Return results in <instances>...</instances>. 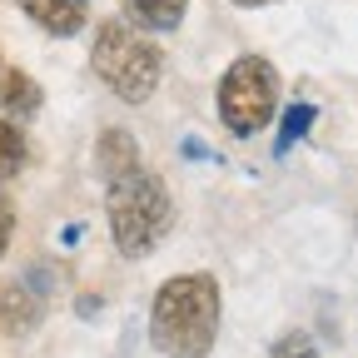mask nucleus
<instances>
[{"instance_id":"obj_1","label":"nucleus","mask_w":358,"mask_h":358,"mask_svg":"<svg viewBox=\"0 0 358 358\" xmlns=\"http://www.w3.org/2000/svg\"><path fill=\"white\" fill-rule=\"evenodd\" d=\"M150 338L164 358H204L219 338V284L214 274H179L159 284L150 308Z\"/></svg>"},{"instance_id":"obj_2","label":"nucleus","mask_w":358,"mask_h":358,"mask_svg":"<svg viewBox=\"0 0 358 358\" xmlns=\"http://www.w3.org/2000/svg\"><path fill=\"white\" fill-rule=\"evenodd\" d=\"M105 214H110V239L124 259H145L159 249V239L169 234L174 204L164 194V185L145 169H129L120 179H110L105 194Z\"/></svg>"},{"instance_id":"obj_3","label":"nucleus","mask_w":358,"mask_h":358,"mask_svg":"<svg viewBox=\"0 0 358 358\" xmlns=\"http://www.w3.org/2000/svg\"><path fill=\"white\" fill-rule=\"evenodd\" d=\"M95 75L115 90L124 105H145L159 90V50L124 20H105L95 30V50H90Z\"/></svg>"},{"instance_id":"obj_4","label":"nucleus","mask_w":358,"mask_h":358,"mask_svg":"<svg viewBox=\"0 0 358 358\" xmlns=\"http://www.w3.org/2000/svg\"><path fill=\"white\" fill-rule=\"evenodd\" d=\"M279 110V75L264 55H239L219 80V120L234 140L259 134Z\"/></svg>"},{"instance_id":"obj_5","label":"nucleus","mask_w":358,"mask_h":358,"mask_svg":"<svg viewBox=\"0 0 358 358\" xmlns=\"http://www.w3.org/2000/svg\"><path fill=\"white\" fill-rule=\"evenodd\" d=\"M20 10L45 30V35H80L85 30V10L90 0H20Z\"/></svg>"},{"instance_id":"obj_6","label":"nucleus","mask_w":358,"mask_h":358,"mask_svg":"<svg viewBox=\"0 0 358 358\" xmlns=\"http://www.w3.org/2000/svg\"><path fill=\"white\" fill-rule=\"evenodd\" d=\"M40 85L25 75V70H15V65H0V105H6L10 115H35L40 110Z\"/></svg>"},{"instance_id":"obj_7","label":"nucleus","mask_w":358,"mask_h":358,"mask_svg":"<svg viewBox=\"0 0 358 358\" xmlns=\"http://www.w3.org/2000/svg\"><path fill=\"white\" fill-rule=\"evenodd\" d=\"M189 0H124V15L145 30H179Z\"/></svg>"},{"instance_id":"obj_8","label":"nucleus","mask_w":358,"mask_h":358,"mask_svg":"<svg viewBox=\"0 0 358 358\" xmlns=\"http://www.w3.org/2000/svg\"><path fill=\"white\" fill-rule=\"evenodd\" d=\"M129 169H140V150H134V140L124 129H105L100 134V174L105 179H120Z\"/></svg>"},{"instance_id":"obj_9","label":"nucleus","mask_w":358,"mask_h":358,"mask_svg":"<svg viewBox=\"0 0 358 358\" xmlns=\"http://www.w3.org/2000/svg\"><path fill=\"white\" fill-rule=\"evenodd\" d=\"M40 319V299L25 294V289H6V299H0V324H6V334H30Z\"/></svg>"},{"instance_id":"obj_10","label":"nucleus","mask_w":358,"mask_h":358,"mask_svg":"<svg viewBox=\"0 0 358 358\" xmlns=\"http://www.w3.org/2000/svg\"><path fill=\"white\" fill-rule=\"evenodd\" d=\"M20 164H25V134L10 120H0V185L20 174Z\"/></svg>"},{"instance_id":"obj_11","label":"nucleus","mask_w":358,"mask_h":358,"mask_svg":"<svg viewBox=\"0 0 358 358\" xmlns=\"http://www.w3.org/2000/svg\"><path fill=\"white\" fill-rule=\"evenodd\" d=\"M308 124H313V105H289L284 110V124H279V155L289 150V145H299L303 140V134H308Z\"/></svg>"},{"instance_id":"obj_12","label":"nucleus","mask_w":358,"mask_h":358,"mask_svg":"<svg viewBox=\"0 0 358 358\" xmlns=\"http://www.w3.org/2000/svg\"><path fill=\"white\" fill-rule=\"evenodd\" d=\"M268 358H319V348H313V338L308 334H284L279 343H274V353Z\"/></svg>"},{"instance_id":"obj_13","label":"nucleus","mask_w":358,"mask_h":358,"mask_svg":"<svg viewBox=\"0 0 358 358\" xmlns=\"http://www.w3.org/2000/svg\"><path fill=\"white\" fill-rule=\"evenodd\" d=\"M10 234H15V209H10L6 199H0V254L10 249Z\"/></svg>"},{"instance_id":"obj_14","label":"nucleus","mask_w":358,"mask_h":358,"mask_svg":"<svg viewBox=\"0 0 358 358\" xmlns=\"http://www.w3.org/2000/svg\"><path fill=\"white\" fill-rule=\"evenodd\" d=\"M234 6H274V0H234Z\"/></svg>"}]
</instances>
